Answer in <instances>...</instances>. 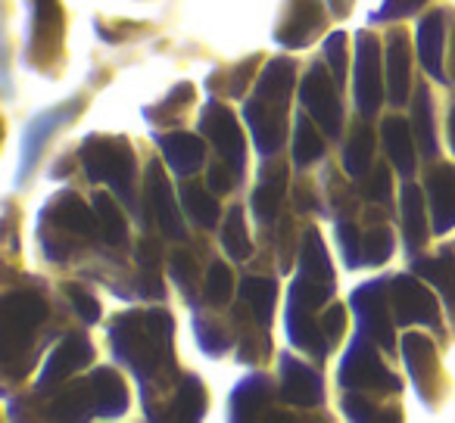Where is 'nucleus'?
Listing matches in <instances>:
<instances>
[{"label":"nucleus","mask_w":455,"mask_h":423,"mask_svg":"<svg viewBox=\"0 0 455 423\" xmlns=\"http://www.w3.org/2000/svg\"><path fill=\"white\" fill-rule=\"evenodd\" d=\"M109 346L144 389H169L175 380V321L165 309H132L109 327Z\"/></svg>","instance_id":"1"},{"label":"nucleus","mask_w":455,"mask_h":423,"mask_svg":"<svg viewBox=\"0 0 455 423\" xmlns=\"http://www.w3.org/2000/svg\"><path fill=\"white\" fill-rule=\"evenodd\" d=\"M297 63L291 57H275L266 63L253 94L243 103V119L262 156H275L287 140V106H291Z\"/></svg>","instance_id":"2"},{"label":"nucleus","mask_w":455,"mask_h":423,"mask_svg":"<svg viewBox=\"0 0 455 423\" xmlns=\"http://www.w3.org/2000/svg\"><path fill=\"white\" fill-rule=\"evenodd\" d=\"M4 317V364L7 373H26L35 358V340L44 321L51 317V302L35 286L10 290L0 302Z\"/></svg>","instance_id":"3"},{"label":"nucleus","mask_w":455,"mask_h":423,"mask_svg":"<svg viewBox=\"0 0 455 423\" xmlns=\"http://www.w3.org/2000/svg\"><path fill=\"white\" fill-rule=\"evenodd\" d=\"M44 222H51V234L41 231V249L51 262H69L72 253H76L78 240H91L97 231V215L94 206H84L82 196L72 193V190H63L57 193L51 202L44 206Z\"/></svg>","instance_id":"4"},{"label":"nucleus","mask_w":455,"mask_h":423,"mask_svg":"<svg viewBox=\"0 0 455 423\" xmlns=\"http://www.w3.org/2000/svg\"><path fill=\"white\" fill-rule=\"evenodd\" d=\"M78 162L84 165V175L91 184H109L132 208H138L134 200V150L125 137H107V134H91L78 146Z\"/></svg>","instance_id":"5"},{"label":"nucleus","mask_w":455,"mask_h":423,"mask_svg":"<svg viewBox=\"0 0 455 423\" xmlns=\"http://www.w3.org/2000/svg\"><path fill=\"white\" fill-rule=\"evenodd\" d=\"M340 383L343 389L371 392V396H399L403 392L399 377L378 355V342L371 336L359 333V330H355L353 342L347 349V358L340 364Z\"/></svg>","instance_id":"6"},{"label":"nucleus","mask_w":455,"mask_h":423,"mask_svg":"<svg viewBox=\"0 0 455 423\" xmlns=\"http://www.w3.org/2000/svg\"><path fill=\"white\" fill-rule=\"evenodd\" d=\"M334 268H331L328 249L315 228L303 231V243H299V271L291 286V302L306 305V309H322L337 290Z\"/></svg>","instance_id":"7"},{"label":"nucleus","mask_w":455,"mask_h":423,"mask_svg":"<svg viewBox=\"0 0 455 423\" xmlns=\"http://www.w3.org/2000/svg\"><path fill=\"white\" fill-rule=\"evenodd\" d=\"M349 305L359 321V333L371 336L387 355H396V315H393V296H390V278L371 280V284L359 286L349 296Z\"/></svg>","instance_id":"8"},{"label":"nucleus","mask_w":455,"mask_h":423,"mask_svg":"<svg viewBox=\"0 0 455 423\" xmlns=\"http://www.w3.org/2000/svg\"><path fill=\"white\" fill-rule=\"evenodd\" d=\"M299 103L303 109L318 121L328 137H340L343 134V103H340V84L331 75L328 63L315 59L309 72L299 82Z\"/></svg>","instance_id":"9"},{"label":"nucleus","mask_w":455,"mask_h":423,"mask_svg":"<svg viewBox=\"0 0 455 423\" xmlns=\"http://www.w3.org/2000/svg\"><path fill=\"white\" fill-rule=\"evenodd\" d=\"M63 32L66 16L60 0H32L28 13V38H26V57L28 66L41 72H51V63H60L63 57Z\"/></svg>","instance_id":"10"},{"label":"nucleus","mask_w":455,"mask_h":423,"mask_svg":"<svg viewBox=\"0 0 455 423\" xmlns=\"http://www.w3.org/2000/svg\"><path fill=\"white\" fill-rule=\"evenodd\" d=\"M384 59H380V44L371 32H359L355 38V106L365 119L378 115L380 103L387 97Z\"/></svg>","instance_id":"11"},{"label":"nucleus","mask_w":455,"mask_h":423,"mask_svg":"<svg viewBox=\"0 0 455 423\" xmlns=\"http://www.w3.org/2000/svg\"><path fill=\"white\" fill-rule=\"evenodd\" d=\"M390 296H393V315L396 324L409 327V324H424L434 333H443V317L440 302L424 284H418V274H396L390 278Z\"/></svg>","instance_id":"12"},{"label":"nucleus","mask_w":455,"mask_h":423,"mask_svg":"<svg viewBox=\"0 0 455 423\" xmlns=\"http://www.w3.org/2000/svg\"><path fill=\"white\" fill-rule=\"evenodd\" d=\"M200 134H206V137L212 140L219 156L225 159V162L235 168V175L243 181V171H247V140H243L235 113L228 106H221V103L209 100L206 106L200 109Z\"/></svg>","instance_id":"13"},{"label":"nucleus","mask_w":455,"mask_h":423,"mask_svg":"<svg viewBox=\"0 0 455 423\" xmlns=\"http://www.w3.org/2000/svg\"><path fill=\"white\" fill-rule=\"evenodd\" d=\"M403 361L409 367L411 380L418 386V396L424 398L427 408H436L446 392V377H443V364L436 358V346L424 333H405L403 336Z\"/></svg>","instance_id":"14"},{"label":"nucleus","mask_w":455,"mask_h":423,"mask_svg":"<svg viewBox=\"0 0 455 423\" xmlns=\"http://www.w3.org/2000/svg\"><path fill=\"white\" fill-rule=\"evenodd\" d=\"M328 26V13H324L322 0H284L281 20L275 26V41L281 47H309L318 35Z\"/></svg>","instance_id":"15"},{"label":"nucleus","mask_w":455,"mask_h":423,"mask_svg":"<svg viewBox=\"0 0 455 423\" xmlns=\"http://www.w3.org/2000/svg\"><path fill=\"white\" fill-rule=\"evenodd\" d=\"M281 386L272 377L253 373L231 392V420H291V414L278 408Z\"/></svg>","instance_id":"16"},{"label":"nucleus","mask_w":455,"mask_h":423,"mask_svg":"<svg viewBox=\"0 0 455 423\" xmlns=\"http://www.w3.org/2000/svg\"><path fill=\"white\" fill-rule=\"evenodd\" d=\"M278 386H281V402L291 404V408H318V404H324L322 373L306 364V361L293 358V355H281Z\"/></svg>","instance_id":"17"},{"label":"nucleus","mask_w":455,"mask_h":423,"mask_svg":"<svg viewBox=\"0 0 455 423\" xmlns=\"http://www.w3.org/2000/svg\"><path fill=\"white\" fill-rule=\"evenodd\" d=\"M91 358H94V346H91L88 336H84V333H69L51 352V358H47L44 371H41L38 389H35V392H38V396L57 392L60 386H63L66 380L72 377V373H78L82 367H88Z\"/></svg>","instance_id":"18"},{"label":"nucleus","mask_w":455,"mask_h":423,"mask_svg":"<svg viewBox=\"0 0 455 423\" xmlns=\"http://www.w3.org/2000/svg\"><path fill=\"white\" fill-rule=\"evenodd\" d=\"M144 193H147V208H153V218H156V224L163 228V234L172 237V240H184L188 231H184L181 208H178L175 193H172V184H169V177H165L163 165H159L156 159L147 165Z\"/></svg>","instance_id":"19"},{"label":"nucleus","mask_w":455,"mask_h":423,"mask_svg":"<svg viewBox=\"0 0 455 423\" xmlns=\"http://www.w3.org/2000/svg\"><path fill=\"white\" fill-rule=\"evenodd\" d=\"M82 106H84V97H78V100H69L66 106L51 109V113H41L38 119H32V125L26 128V137H22V175H28V171L35 168L38 156L44 153L47 140H51L63 125H69L72 119H78Z\"/></svg>","instance_id":"20"},{"label":"nucleus","mask_w":455,"mask_h":423,"mask_svg":"<svg viewBox=\"0 0 455 423\" xmlns=\"http://www.w3.org/2000/svg\"><path fill=\"white\" fill-rule=\"evenodd\" d=\"M427 190V206L434 215V234H446L455 228V165L434 162L424 175Z\"/></svg>","instance_id":"21"},{"label":"nucleus","mask_w":455,"mask_h":423,"mask_svg":"<svg viewBox=\"0 0 455 423\" xmlns=\"http://www.w3.org/2000/svg\"><path fill=\"white\" fill-rule=\"evenodd\" d=\"M449 26H452L449 10H430L418 22V59H421L424 72L443 84H449V75L443 72V51H446Z\"/></svg>","instance_id":"22"},{"label":"nucleus","mask_w":455,"mask_h":423,"mask_svg":"<svg viewBox=\"0 0 455 423\" xmlns=\"http://www.w3.org/2000/svg\"><path fill=\"white\" fill-rule=\"evenodd\" d=\"M387 100L390 106H403L411 94V44L403 28H393L387 38Z\"/></svg>","instance_id":"23"},{"label":"nucleus","mask_w":455,"mask_h":423,"mask_svg":"<svg viewBox=\"0 0 455 423\" xmlns=\"http://www.w3.org/2000/svg\"><path fill=\"white\" fill-rule=\"evenodd\" d=\"M287 196V165L281 159H268L259 171V184H256L253 196H250V206H253V215L262 224L275 222L281 215V206H284Z\"/></svg>","instance_id":"24"},{"label":"nucleus","mask_w":455,"mask_h":423,"mask_svg":"<svg viewBox=\"0 0 455 423\" xmlns=\"http://www.w3.org/2000/svg\"><path fill=\"white\" fill-rule=\"evenodd\" d=\"M287 330H291L293 346L309 355V358L324 361V355L334 346V342L328 340V333H324L322 317H315V309H306V305H297V302L287 305Z\"/></svg>","instance_id":"25"},{"label":"nucleus","mask_w":455,"mask_h":423,"mask_svg":"<svg viewBox=\"0 0 455 423\" xmlns=\"http://www.w3.org/2000/svg\"><path fill=\"white\" fill-rule=\"evenodd\" d=\"M156 144L163 150V159L178 177H190L194 171H200L206 165V146L196 134L188 131H172V134H156Z\"/></svg>","instance_id":"26"},{"label":"nucleus","mask_w":455,"mask_h":423,"mask_svg":"<svg viewBox=\"0 0 455 423\" xmlns=\"http://www.w3.org/2000/svg\"><path fill=\"white\" fill-rule=\"evenodd\" d=\"M424 193L427 190H421L418 184L405 181L403 184V193H399V215H403V240H405V249H409L411 255L418 253V249L427 243L430 237V224H427V212L424 208H430L427 202H424Z\"/></svg>","instance_id":"27"},{"label":"nucleus","mask_w":455,"mask_h":423,"mask_svg":"<svg viewBox=\"0 0 455 423\" xmlns=\"http://www.w3.org/2000/svg\"><path fill=\"white\" fill-rule=\"evenodd\" d=\"M380 134H384V146H387V156H390L393 168H396L403 177L415 175L418 140H415V131H411L409 121L399 119V115H387L384 125H380Z\"/></svg>","instance_id":"28"},{"label":"nucleus","mask_w":455,"mask_h":423,"mask_svg":"<svg viewBox=\"0 0 455 423\" xmlns=\"http://www.w3.org/2000/svg\"><path fill=\"white\" fill-rule=\"evenodd\" d=\"M411 271L418 278H424L427 284H434V290L440 293L443 305H446L449 317L455 321V253L452 249H440L434 259H415L411 262Z\"/></svg>","instance_id":"29"},{"label":"nucleus","mask_w":455,"mask_h":423,"mask_svg":"<svg viewBox=\"0 0 455 423\" xmlns=\"http://www.w3.org/2000/svg\"><path fill=\"white\" fill-rule=\"evenodd\" d=\"M47 417H53V420H88V417H97V398L91 377L76 380L72 386L60 389L53 396V402L47 404Z\"/></svg>","instance_id":"30"},{"label":"nucleus","mask_w":455,"mask_h":423,"mask_svg":"<svg viewBox=\"0 0 455 423\" xmlns=\"http://www.w3.org/2000/svg\"><path fill=\"white\" fill-rule=\"evenodd\" d=\"M241 302L262 327H272L275 305H278V284H275V278L247 274V278L241 280Z\"/></svg>","instance_id":"31"},{"label":"nucleus","mask_w":455,"mask_h":423,"mask_svg":"<svg viewBox=\"0 0 455 423\" xmlns=\"http://www.w3.org/2000/svg\"><path fill=\"white\" fill-rule=\"evenodd\" d=\"M374 168V131L368 128L365 115L359 121H353V134H349L347 146H343V171L353 181L368 177V171Z\"/></svg>","instance_id":"32"},{"label":"nucleus","mask_w":455,"mask_h":423,"mask_svg":"<svg viewBox=\"0 0 455 423\" xmlns=\"http://www.w3.org/2000/svg\"><path fill=\"white\" fill-rule=\"evenodd\" d=\"M411 131L418 140V153L434 159L440 153L436 144V128H434V97H430L427 84H418L415 97H411Z\"/></svg>","instance_id":"33"},{"label":"nucleus","mask_w":455,"mask_h":423,"mask_svg":"<svg viewBox=\"0 0 455 423\" xmlns=\"http://www.w3.org/2000/svg\"><path fill=\"white\" fill-rule=\"evenodd\" d=\"M206 404H209V392H206V386H203V380L194 377V373H188L181 383H175V392H172L169 420L194 423L206 414Z\"/></svg>","instance_id":"34"},{"label":"nucleus","mask_w":455,"mask_h":423,"mask_svg":"<svg viewBox=\"0 0 455 423\" xmlns=\"http://www.w3.org/2000/svg\"><path fill=\"white\" fill-rule=\"evenodd\" d=\"M91 386H94L97 414L100 417H119L122 411H128L125 380H122L113 367H97V371L91 373Z\"/></svg>","instance_id":"35"},{"label":"nucleus","mask_w":455,"mask_h":423,"mask_svg":"<svg viewBox=\"0 0 455 423\" xmlns=\"http://www.w3.org/2000/svg\"><path fill=\"white\" fill-rule=\"evenodd\" d=\"M322 156H324L322 128H318V121L309 113H299L297 121H293V162L299 168H306V165L318 162Z\"/></svg>","instance_id":"36"},{"label":"nucleus","mask_w":455,"mask_h":423,"mask_svg":"<svg viewBox=\"0 0 455 423\" xmlns=\"http://www.w3.org/2000/svg\"><path fill=\"white\" fill-rule=\"evenodd\" d=\"M181 206H184V212L200 224V228L209 231V228L219 224L221 208H219V200L212 196V187H203L200 181L181 184Z\"/></svg>","instance_id":"37"},{"label":"nucleus","mask_w":455,"mask_h":423,"mask_svg":"<svg viewBox=\"0 0 455 423\" xmlns=\"http://www.w3.org/2000/svg\"><path fill=\"white\" fill-rule=\"evenodd\" d=\"M91 206H94L100 240L107 243V247H122V243L128 240V224H125V215L119 212V206L113 202V196L103 193V190H97L94 200H91Z\"/></svg>","instance_id":"38"},{"label":"nucleus","mask_w":455,"mask_h":423,"mask_svg":"<svg viewBox=\"0 0 455 423\" xmlns=\"http://www.w3.org/2000/svg\"><path fill=\"white\" fill-rule=\"evenodd\" d=\"M219 240L225 247V253L235 262H247L253 255V243H250V231H247V215H243V206H231L228 208L225 222H221Z\"/></svg>","instance_id":"39"},{"label":"nucleus","mask_w":455,"mask_h":423,"mask_svg":"<svg viewBox=\"0 0 455 423\" xmlns=\"http://www.w3.org/2000/svg\"><path fill=\"white\" fill-rule=\"evenodd\" d=\"M194 330H196V342L206 355H221L225 349L235 346V333H237V321L235 327L225 324L221 317L215 315H196L194 321Z\"/></svg>","instance_id":"40"},{"label":"nucleus","mask_w":455,"mask_h":423,"mask_svg":"<svg viewBox=\"0 0 455 423\" xmlns=\"http://www.w3.org/2000/svg\"><path fill=\"white\" fill-rule=\"evenodd\" d=\"M343 414L349 420H399V408L393 404H378L371 398V392H355V389H347L343 396Z\"/></svg>","instance_id":"41"},{"label":"nucleus","mask_w":455,"mask_h":423,"mask_svg":"<svg viewBox=\"0 0 455 423\" xmlns=\"http://www.w3.org/2000/svg\"><path fill=\"white\" fill-rule=\"evenodd\" d=\"M169 278L178 284L188 302H196V286H200V265H196L190 249H172L169 255Z\"/></svg>","instance_id":"42"},{"label":"nucleus","mask_w":455,"mask_h":423,"mask_svg":"<svg viewBox=\"0 0 455 423\" xmlns=\"http://www.w3.org/2000/svg\"><path fill=\"white\" fill-rule=\"evenodd\" d=\"M393 231L387 224H374L362 234V265H384L387 259L393 255Z\"/></svg>","instance_id":"43"},{"label":"nucleus","mask_w":455,"mask_h":423,"mask_svg":"<svg viewBox=\"0 0 455 423\" xmlns=\"http://www.w3.org/2000/svg\"><path fill=\"white\" fill-rule=\"evenodd\" d=\"M203 296H206L209 305H228L231 296H235V274L225 262H212L209 265V274H206V284H203Z\"/></svg>","instance_id":"44"},{"label":"nucleus","mask_w":455,"mask_h":423,"mask_svg":"<svg viewBox=\"0 0 455 423\" xmlns=\"http://www.w3.org/2000/svg\"><path fill=\"white\" fill-rule=\"evenodd\" d=\"M196 100V90H194V84H178L175 90H172L169 97H165L159 106H150L147 109V119L153 121V125H165L169 121V115H184V109L190 106V103Z\"/></svg>","instance_id":"45"},{"label":"nucleus","mask_w":455,"mask_h":423,"mask_svg":"<svg viewBox=\"0 0 455 423\" xmlns=\"http://www.w3.org/2000/svg\"><path fill=\"white\" fill-rule=\"evenodd\" d=\"M359 193L365 196L368 202H374V206H387L393 196V175L390 168H387L384 162H378L371 171H368V177H362L359 181Z\"/></svg>","instance_id":"46"},{"label":"nucleus","mask_w":455,"mask_h":423,"mask_svg":"<svg viewBox=\"0 0 455 423\" xmlns=\"http://www.w3.org/2000/svg\"><path fill=\"white\" fill-rule=\"evenodd\" d=\"M324 190H328V200H324V212H331V215H340V212H349L353 215L355 208V200L353 193H349V184L343 181L340 175H337L334 168L324 171Z\"/></svg>","instance_id":"47"},{"label":"nucleus","mask_w":455,"mask_h":423,"mask_svg":"<svg viewBox=\"0 0 455 423\" xmlns=\"http://www.w3.org/2000/svg\"><path fill=\"white\" fill-rule=\"evenodd\" d=\"M347 32H334L328 41H324V63H328V69H331V75L337 78V84H347V72H349V66H347Z\"/></svg>","instance_id":"48"},{"label":"nucleus","mask_w":455,"mask_h":423,"mask_svg":"<svg viewBox=\"0 0 455 423\" xmlns=\"http://www.w3.org/2000/svg\"><path fill=\"white\" fill-rule=\"evenodd\" d=\"M259 59L262 57H247V59H241V63L235 66V69H221V75H225V94H231V97H243V90H247V84L253 82V75H256V69H259ZM219 88V90H221Z\"/></svg>","instance_id":"49"},{"label":"nucleus","mask_w":455,"mask_h":423,"mask_svg":"<svg viewBox=\"0 0 455 423\" xmlns=\"http://www.w3.org/2000/svg\"><path fill=\"white\" fill-rule=\"evenodd\" d=\"M63 290H66V296H69L76 315L82 317L84 324L100 321V302H97V296L88 290V286H84V284H66Z\"/></svg>","instance_id":"50"},{"label":"nucleus","mask_w":455,"mask_h":423,"mask_svg":"<svg viewBox=\"0 0 455 423\" xmlns=\"http://www.w3.org/2000/svg\"><path fill=\"white\" fill-rule=\"evenodd\" d=\"M337 237H340L347 268H359L362 265V234L353 224V218H340V222H337Z\"/></svg>","instance_id":"51"},{"label":"nucleus","mask_w":455,"mask_h":423,"mask_svg":"<svg viewBox=\"0 0 455 423\" xmlns=\"http://www.w3.org/2000/svg\"><path fill=\"white\" fill-rule=\"evenodd\" d=\"M272 243L278 247V265L291 268V259H293V247L299 243V237L293 234V218L291 215H278V228H275V237Z\"/></svg>","instance_id":"52"},{"label":"nucleus","mask_w":455,"mask_h":423,"mask_svg":"<svg viewBox=\"0 0 455 423\" xmlns=\"http://www.w3.org/2000/svg\"><path fill=\"white\" fill-rule=\"evenodd\" d=\"M206 184L212 187V193H231L235 190V184H241V177L235 175V168L221 159V162H212L209 165V171H206Z\"/></svg>","instance_id":"53"},{"label":"nucleus","mask_w":455,"mask_h":423,"mask_svg":"<svg viewBox=\"0 0 455 423\" xmlns=\"http://www.w3.org/2000/svg\"><path fill=\"white\" fill-rule=\"evenodd\" d=\"M427 0H384V7L378 13H371V22H393L403 20V16H411L424 7Z\"/></svg>","instance_id":"54"},{"label":"nucleus","mask_w":455,"mask_h":423,"mask_svg":"<svg viewBox=\"0 0 455 423\" xmlns=\"http://www.w3.org/2000/svg\"><path fill=\"white\" fill-rule=\"evenodd\" d=\"M293 206H297V212H324V202L318 200L315 184L306 181V177L293 184Z\"/></svg>","instance_id":"55"},{"label":"nucleus","mask_w":455,"mask_h":423,"mask_svg":"<svg viewBox=\"0 0 455 423\" xmlns=\"http://www.w3.org/2000/svg\"><path fill=\"white\" fill-rule=\"evenodd\" d=\"M322 324H324V333H328V340L337 342L343 330H347V309H343V305H337V302L328 305V309H324V315H322Z\"/></svg>","instance_id":"56"},{"label":"nucleus","mask_w":455,"mask_h":423,"mask_svg":"<svg viewBox=\"0 0 455 423\" xmlns=\"http://www.w3.org/2000/svg\"><path fill=\"white\" fill-rule=\"evenodd\" d=\"M159 259H163V247H159L156 237L147 234L144 240L138 243V265H140V268H150V271H156V268H159Z\"/></svg>","instance_id":"57"},{"label":"nucleus","mask_w":455,"mask_h":423,"mask_svg":"<svg viewBox=\"0 0 455 423\" xmlns=\"http://www.w3.org/2000/svg\"><path fill=\"white\" fill-rule=\"evenodd\" d=\"M328 10L337 20H347V16L353 13V0H328Z\"/></svg>","instance_id":"58"},{"label":"nucleus","mask_w":455,"mask_h":423,"mask_svg":"<svg viewBox=\"0 0 455 423\" xmlns=\"http://www.w3.org/2000/svg\"><path fill=\"white\" fill-rule=\"evenodd\" d=\"M446 131H449V146L455 153V106L449 109V119H446Z\"/></svg>","instance_id":"59"},{"label":"nucleus","mask_w":455,"mask_h":423,"mask_svg":"<svg viewBox=\"0 0 455 423\" xmlns=\"http://www.w3.org/2000/svg\"><path fill=\"white\" fill-rule=\"evenodd\" d=\"M449 78L455 82V28H452V47H449Z\"/></svg>","instance_id":"60"}]
</instances>
